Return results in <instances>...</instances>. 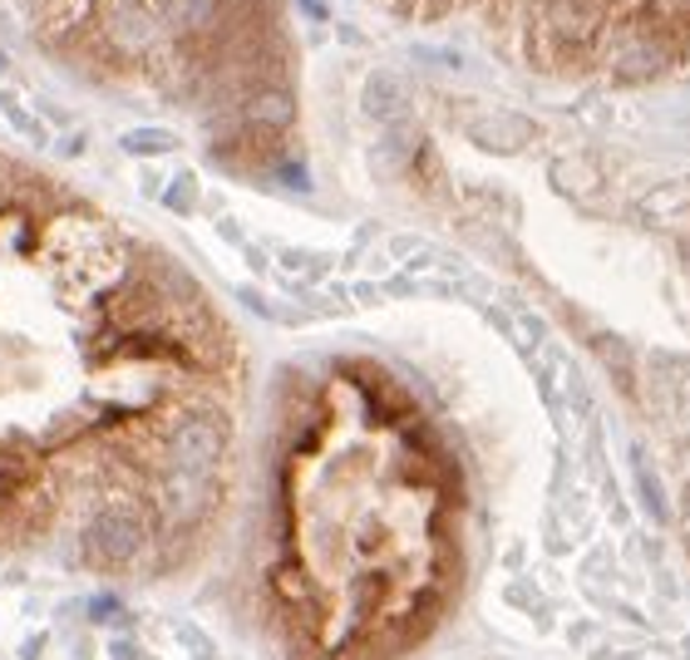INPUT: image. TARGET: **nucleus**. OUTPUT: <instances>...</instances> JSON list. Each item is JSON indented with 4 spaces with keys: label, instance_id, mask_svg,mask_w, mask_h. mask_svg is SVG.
I'll use <instances>...</instances> for the list:
<instances>
[{
    "label": "nucleus",
    "instance_id": "7ed1b4c3",
    "mask_svg": "<svg viewBox=\"0 0 690 660\" xmlns=\"http://www.w3.org/2000/svg\"><path fill=\"white\" fill-rule=\"evenodd\" d=\"M636 483H641V498L646 508H651V518H666V498H661V483H656V473L646 468V459L636 454Z\"/></svg>",
    "mask_w": 690,
    "mask_h": 660
},
{
    "label": "nucleus",
    "instance_id": "20e7f679",
    "mask_svg": "<svg viewBox=\"0 0 690 660\" xmlns=\"http://www.w3.org/2000/svg\"><path fill=\"white\" fill-rule=\"evenodd\" d=\"M178 138L173 134H134L129 138V148H173Z\"/></svg>",
    "mask_w": 690,
    "mask_h": 660
},
{
    "label": "nucleus",
    "instance_id": "f03ea898",
    "mask_svg": "<svg viewBox=\"0 0 690 660\" xmlns=\"http://www.w3.org/2000/svg\"><path fill=\"white\" fill-rule=\"evenodd\" d=\"M400 109H405V94H400V84L390 79V74H370V84H365V114H375V119H395Z\"/></svg>",
    "mask_w": 690,
    "mask_h": 660
},
{
    "label": "nucleus",
    "instance_id": "f257e3e1",
    "mask_svg": "<svg viewBox=\"0 0 690 660\" xmlns=\"http://www.w3.org/2000/svg\"><path fill=\"white\" fill-rule=\"evenodd\" d=\"M232 365L163 247L0 153V562L178 577L227 503Z\"/></svg>",
    "mask_w": 690,
    "mask_h": 660
}]
</instances>
